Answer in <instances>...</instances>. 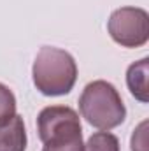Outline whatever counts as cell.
<instances>
[{
  "label": "cell",
  "mask_w": 149,
  "mask_h": 151,
  "mask_svg": "<svg viewBox=\"0 0 149 151\" xmlns=\"http://www.w3.org/2000/svg\"><path fill=\"white\" fill-rule=\"evenodd\" d=\"M34 84L46 97H60L70 93L77 79L74 56L60 47H40L32 67Z\"/></svg>",
  "instance_id": "6da1fadb"
},
{
  "label": "cell",
  "mask_w": 149,
  "mask_h": 151,
  "mask_svg": "<svg viewBox=\"0 0 149 151\" xmlns=\"http://www.w3.org/2000/svg\"><path fill=\"white\" fill-rule=\"evenodd\" d=\"M79 111L91 127L98 130L116 128L126 118V107L119 91L104 79H97L84 86L79 97Z\"/></svg>",
  "instance_id": "7a4b0ae2"
},
{
  "label": "cell",
  "mask_w": 149,
  "mask_h": 151,
  "mask_svg": "<svg viewBox=\"0 0 149 151\" xmlns=\"http://www.w3.org/2000/svg\"><path fill=\"white\" fill-rule=\"evenodd\" d=\"M42 151H84L82 128L77 114H49L37 128Z\"/></svg>",
  "instance_id": "3957f363"
},
{
  "label": "cell",
  "mask_w": 149,
  "mask_h": 151,
  "mask_svg": "<svg viewBox=\"0 0 149 151\" xmlns=\"http://www.w3.org/2000/svg\"><path fill=\"white\" fill-rule=\"evenodd\" d=\"M111 39L121 47H140L149 40V14L140 7H119L107 21Z\"/></svg>",
  "instance_id": "277c9868"
},
{
  "label": "cell",
  "mask_w": 149,
  "mask_h": 151,
  "mask_svg": "<svg viewBox=\"0 0 149 151\" xmlns=\"http://www.w3.org/2000/svg\"><path fill=\"white\" fill-rule=\"evenodd\" d=\"M27 130L19 114H14L7 123L0 125V151H25Z\"/></svg>",
  "instance_id": "5b68a950"
},
{
  "label": "cell",
  "mask_w": 149,
  "mask_h": 151,
  "mask_svg": "<svg viewBox=\"0 0 149 151\" xmlns=\"http://www.w3.org/2000/svg\"><path fill=\"white\" fill-rule=\"evenodd\" d=\"M149 58H142L135 63H132L126 70V84L130 93L142 104L149 102Z\"/></svg>",
  "instance_id": "8992f818"
},
{
  "label": "cell",
  "mask_w": 149,
  "mask_h": 151,
  "mask_svg": "<svg viewBox=\"0 0 149 151\" xmlns=\"http://www.w3.org/2000/svg\"><path fill=\"white\" fill-rule=\"evenodd\" d=\"M84 151H119V139L107 130L95 132L86 141Z\"/></svg>",
  "instance_id": "52a82bcc"
},
{
  "label": "cell",
  "mask_w": 149,
  "mask_h": 151,
  "mask_svg": "<svg viewBox=\"0 0 149 151\" xmlns=\"http://www.w3.org/2000/svg\"><path fill=\"white\" fill-rule=\"evenodd\" d=\"M16 114V97L9 86L0 83V125L7 123Z\"/></svg>",
  "instance_id": "ba28073f"
},
{
  "label": "cell",
  "mask_w": 149,
  "mask_h": 151,
  "mask_svg": "<svg viewBox=\"0 0 149 151\" xmlns=\"http://www.w3.org/2000/svg\"><path fill=\"white\" fill-rule=\"evenodd\" d=\"M146 127L148 123H140L139 128L133 132L132 135V151H146L148 148V141H146Z\"/></svg>",
  "instance_id": "9c48e42d"
}]
</instances>
